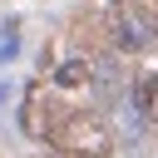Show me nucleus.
Wrapping results in <instances>:
<instances>
[{
    "mask_svg": "<svg viewBox=\"0 0 158 158\" xmlns=\"http://www.w3.org/2000/svg\"><path fill=\"white\" fill-rule=\"evenodd\" d=\"M44 143L59 148V153H69V158H109L114 153V128L99 114H64L49 128Z\"/></svg>",
    "mask_w": 158,
    "mask_h": 158,
    "instance_id": "1",
    "label": "nucleus"
},
{
    "mask_svg": "<svg viewBox=\"0 0 158 158\" xmlns=\"http://www.w3.org/2000/svg\"><path fill=\"white\" fill-rule=\"evenodd\" d=\"M104 35H109L118 49L138 54V49L148 44V35H153L148 5H138V0H109V5H104Z\"/></svg>",
    "mask_w": 158,
    "mask_h": 158,
    "instance_id": "2",
    "label": "nucleus"
},
{
    "mask_svg": "<svg viewBox=\"0 0 158 158\" xmlns=\"http://www.w3.org/2000/svg\"><path fill=\"white\" fill-rule=\"evenodd\" d=\"M64 114H69V109L49 104V94H44V89H30V99H25V109H20V128H25L30 138H49V128H54Z\"/></svg>",
    "mask_w": 158,
    "mask_h": 158,
    "instance_id": "3",
    "label": "nucleus"
},
{
    "mask_svg": "<svg viewBox=\"0 0 158 158\" xmlns=\"http://www.w3.org/2000/svg\"><path fill=\"white\" fill-rule=\"evenodd\" d=\"M128 104H133V118L153 114V104H158V74H138L133 89H128Z\"/></svg>",
    "mask_w": 158,
    "mask_h": 158,
    "instance_id": "4",
    "label": "nucleus"
},
{
    "mask_svg": "<svg viewBox=\"0 0 158 158\" xmlns=\"http://www.w3.org/2000/svg\"><path fill=\"white\" fill-rule=\"evenodd\" d=\"M79 84H89V59H64L54 69V89H79Z\"/></svg>",
    "mask_w": 158,
    "mask_h": 158,
    "instance_id": "5",
    "label": "nucleus"
},
{
    "mask_svg": "<svg viewBox=\"0 0 158 158\" xmlns=\"http://www.w3.org/2000/svg\"><path fill=\"white\" fill-rule=\"evenodd\" d=\"M89 79H99V89H104V94H114V89L123 84L118 59H94V64H89Z\"/></svg>",
    "mask_w": 158,
    "mask_h": 158,
    "instance_id": "6",
    "label": "nucleus"
},
{
    "mask_svg": "<svg viewBox=\"0 0 158 158\" xmlns=\"http://www.w3.org/2000/svg\"><path fill=\"white\" fill-rule=\"evenodd\" d=\"M20 49V35H15V20H5V40H0V64Z\"/></svg>",
    "mask_w": 158,
    "mask_h": 158,
    "instance_id": "7",
    "label": "nucleus"
},
{
    "mask_svg": "<svg viewBox=\"0 0 158 158\" xmlns=\"http://www.w3.org/2000/svg\"><path fill=\"white\" fill-rule=\"evenodd\" d=\"M0 104H5V89H0Z\"/></svg>",
    "mask_w": 158,
    "mask_h": 158,
    "instance_id": "8",
    "label": "nucleus"
}]
</instances>
